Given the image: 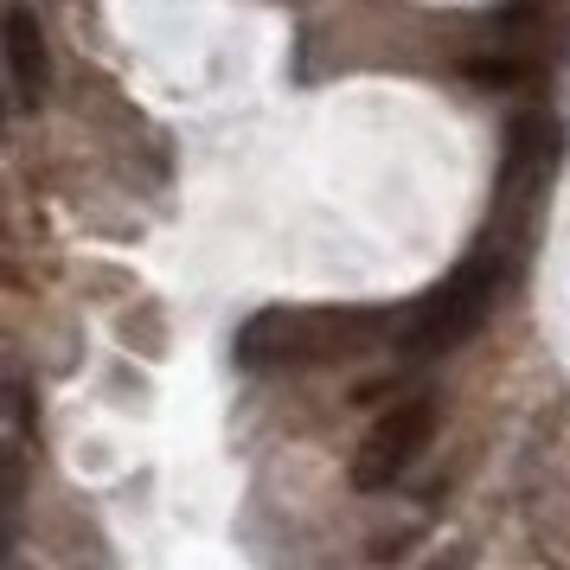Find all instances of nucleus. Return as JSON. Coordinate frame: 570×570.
<instances>
[{
	"label": "nucleus",
	"instance_id": "1",
	"mask_svg": "<svg viewBox=\"0 0 570 570\" xmlns=\"http://www.w3.org/2000/svg\"><path fill=\"white\" fill-rule=\"evenodd\" d=\"M391 314L379 308H263L237 327L232 353L244 372H288V365H334L379 346Z\"/></svg>",
	"mask_w": 570,
	"mask_h": 570
},
{
	"label": "nucleus",
	"instance_id": "3",
	"mask_svg": "<svg viewBox=\"0 0 570 570\" xmlns=\"http://www.w3.org/2000/svg\"><path fill=\"white\" fill-rule=\"evenodd\" d=\"M430 436H436V397H404V404H391L385 416H372L365 442L353 449V488L385 493L391 481L430 449Z\"/></svg>",
	"mask_w": 570,
	"mask_h": 570
},
{
	"label": "nucleus",
	"instance_id": "2",
	"mask_svg": "<svg viewBox=\"0 0 570 570\" xmlns=\"http://www.w3.org/2000/svg\"><path fill=\"white\" fill-rule=\"evenodd\" d=\"M493 295H500V263L481 250V257H468L455 276H442L416 308H404V321H397V353H404V360H436L449 346H462V340L488 321Z\"/></svg>",
	"mask_w": 570,
	"mask_h": 570
},
{
	"label": "nucleus",
	"instance_id": "4",
	"mask_svg": "<svg viewBox=\"0 0 570 570\" xmlns=\"http://www.w3.org/2000/svg\"><path fill=\"white\" fill-rule=\"evenodd\" d=\"M46 71H52V52H46V32L32 20V7H7V83H13L20 116L46 104Z\"/></svg>",
	"mask_w": 570,
	"mask_h": 570
}]
</instances>
